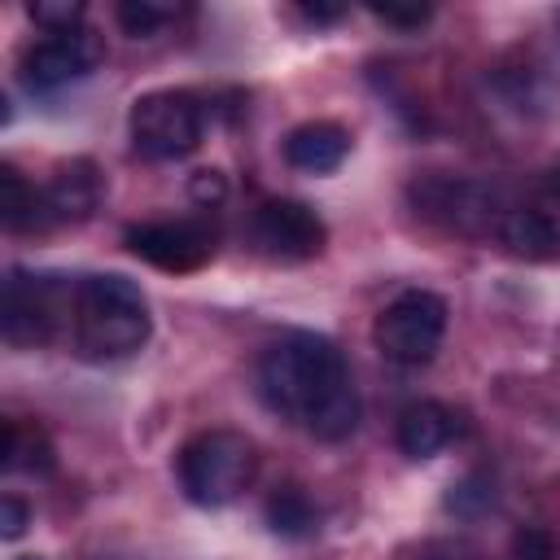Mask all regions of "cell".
Segmentation results:
<instances>
[{
	"label": "cell",
	"mask_w": 560,
	"mask_h": 560,
	"mask_svg": "<svg viewBox=\"0 0 560 560\" xmlns=\"http://www.w3.org/2000/svg\"><path fill=\"white\" fill-rule=\"evenodd\" d=\"M262 402L319 442H341L359 424V389L346 354L319 332H284L258 359Z\"/></svg>",
	"instance_id": "cell-1"
},
{
	"label": "cell",
	"mask_w": 560,
	"mask_h": 560,
	"mask_svg": "<svg viewBox=\"0 0 560 560\" xmlns=\"http://www.w3.org/2000/svg\"><path fill=\"white\" fill-rule=\"evenodd\" d=\"M153 332L149 298L136 280L118 271H96L74 284V311H70V337L74 350L92 363L127 359L136 354Z\"/></svg>",
	"instance_id": "cell-2"
},
{
	"label": "cell",
	"mask_w": 560,
	"mask_h": 560,
	"mask_svg": "<svg viewBox=\"0 0 560 560\" xmlns=\"http://www.w3.org/2000/svg\"><path fill=\"white\" fill-rule=\"evenodd\" d=\"M175 472L197 508H228L254 486L258 446L236 429H206L179 446Z\"/></svg>",
	"instance_id": "cell-3"
},
{
	"label": "cell",
	"mask_w": 560,
	"mask_h": 560,
	"mask_svg": "<svg viewBox=\"0 0 560 560\" xmlns=\"http://www.w3.org/2000/svg\"><path fill=\"white\" fill-rule=\"evenodd\" d=\"M131 149L149 162H179L206 140V105L184 88H158L136 96L127 114Z\"/></svg>",
	"instance_id": "cell-4"
},
{
	"label": "cell",
	"mask_w": 560,
	"mask_h": 560,
	"mask_svg": "<svg viewBox=\"0 0 560 560\" xmlns=\"http://www.w3.org/2000/svg\"><path fill=\"white\" fill-rule=\"evenodd\" d=\"M70 311H74V289H66L61 276H39V271H22V267L9 271L0 324H4V341L13 350L48 346L57 337V328L70 324Z\"/></svg>",
	"instance_id": "cell-5"
},
{
	"label": "cell",
	"mask_w": 560,
	"mask_h": 560,
	"mask_svg": "<svg viewBox=\"0 0 560 560\" xmlns=\"http://www.w3.org/2000/svg\"><path fill=\"white\" fill-rule=\"evenodd\" d=\"M446 302L429 289H407L398 293L372 324V341L389 363L402 368H420L438 354L442 337H446Z\"/></svg>",
	"instance_id": "cell-6"
},
{
	"label": "cell",
	"mask_w": 560,
	"mask_h": 560,
	"mask_svg": "<svg viewBox=\"0 0 560 560\" xmlns=\"http://www.w3.org/2000/svg\"><path fill=\"white\" fill-rule=\"evenodd\" d=\"M127 249L144 258L158 271H197L219 249V228L206 214H179V219H153L127 228Z\"/></svg>",
	"instance_id": "cell-7"
},
{
	"label": "cell",
	"mask_w": 560,
	"mask_h": 560,
	"mask_svg": "<svg viewBox=\"0 0 560 560\" xmlns=\"http://www.w3.org/2000/svg\"><path fill=\"white\" fill-rule=\"evenodd\" d=\"M249 241L262 258L271 262H306L315 254H324L328 228L324 219L293 197H267L258 201V210L249 214Z\"/></svg>",
	"instance_id": "cell-8"
},
{
	"label": "cell",
	"mask_w": 560,
	"mask_h": 560,
	"mask_svg": "<svg viewBox=\"0 0 560 560\" xmlns=\"http://www.w3.org/2000/svg\"><path fill=\"white\" fill-rule=\"evenodd\" d=\"M416 206L446 223L451 232H464V236H486L499 228L508 201L494 184H481V179H420L411 188Z\"/></svg>",
	"instance_id": "cell-9"
},
{
	"label": "cell",
	"mask_w": 560,
	"mask_h": 560,
	"mask_svg": "<svg viewBox=\"0 0 560 560\" xmlns=\"http://www.w3.org/2000/svg\"><path fill=\"white\" fill-rule=\"evenodd\" d=\"M105 61V39L92 26L66 31V35H44L22 52V83L31 92H57L66 83L88 79Z\"/></svg>",
	"instance_id": "cell-10"
},
{
	"label": "cell",
	"mask_w": 560,
	"mask_h": 560,
	"mask_svg": "<svg viewBox=\"0 0 560 560\" xmlns=\"http://www.w3.org/2000/svg\"><path fill=\"white\" fill-rule=\"evenodd\" d=\"M556 197H538V201H508L494 236L503 241L508 254L542 262V258H560V214H556Z\"/></svg>",
	"instance_id": "cell-11"
},
{
	"label": "cell",
	"mask_w": 560,
	"mask_h": 560,
	"mask_svg": "<svg viewBox=\"0 0 560 560\" xmlns=\"http://www.w3.org/2000/svg\"><path fill=\"white\" fill-rule=\"evenodd\" d=\"M350 153V131L332 118H311V122H298L289 136H284V162L293 171H306V175H328L346 162Z\"/></svg>",
	"instance_id": "cell-12"
},
{
	"label": "cell",
	"mask_w": 560,
	"mask_h": 560,
	"mask_svg": "<svg viewBox=\"0 0 560 560\" xmlns=\"http://www.w3.org/2000/svg\"><path fill=\"white\" fill-rule=\"evenodd\" d=\"M459 420L446 402H433V398H420V402H407L398 411V424H394V442L407 459H433L438 451L451 446Z\"/></svg>",
	"instance_id": "cell-13"
},
{
	"label": "cell",
	"mask_w": 560,
	"mask_h": 560,
	"mask_svg": "<svg viewBox=\"0 0 560 560\" xmlns=\"http://www.w3.org/2000/svg\"><path fill=\"white\" fill-rule=\"evenodd\" d=\"M101 171L88 162V158H74L66 166H57V175L48 179L44 188V201H48V219H88L96 206H101Z\"/></svg>",
	"instance_id": "cell-14"
},
{
	"label": "cell",
	"mask_w": 560,
	"mask_h": 560,
	"mask_svg": "<svg viewBox=\"0 0 560 560\" xmlns=\"http://www.w3.org/2000/svg\"><path fill=\"white\" fill-rule=\"evenodd\" d=\"M0 219L9 232H26V228H44L52 223L48 219V201H44V188L26 184L18 166H0Z\"/></svg>",
	"instance_id": "cell-15"
},
{
	"label": "cell",
	"mask_w": 560,
	"mask_h": 560,
	"mask_svg": "<svg viewBox=\"0 0 560 560\" xmlns=\"http://www.w3.org/2000/svg\"><path fill=\"white\" fill-rule=\"evenodd\" d=\"M0 464L9 472H48L52 468V446L44 438V429L22 424V420H4V446H0Z\"/></svg>",
	"instance_id": "cell-16"
},
{
	"label": "cell",
	"mask_w": 560,
	"mask_h": 560,
	"mask_svg": "<svg viewBox=\"0 0 560 560\" xmlns=\"http://www.w3.org/2000/svg\"><path fill=\"white\" fill-rule=\"evenodd\" d=\"M267 525L280 534V538H306L319 529V512L315 503L298 490V486H280L271 499H267Z\"/></svg>",
	"instance_id": "cell-17"
},
{
	"label": "cell",
	"mask_w": 560,
	"mask_h": 560,
	"mask_svg": "<svg viewBox=\"0 0 560 560\" xmlns=\"http://www.w3.org/2000/svg\"><path fill=\"white\" fill-rule=\"evenodd\" d=\"M175 4H162V0H122V4H114V18H118V26L127 31V35H136V39H149V35H158L162 26H171L175 22Z\"/></svg>",
	"instance_id": "cell-18"
},
{
	"label": "cell",
	"mask_w": 560,
	"mask_h": 560,
	"mask_svg": "<svg viewBox=\"0 0 560 560\" xmlns=\"http://www.w3.org/2000/svg\"><path fill=\"white\" fill-rule=\"evenodd\" d=\"M31 22L44 31V35H66V31H79L83 18H88V4L83 0H35L26 4Z\"/></svg>",
	"instance_id": "cell-19"
},
{
	"label": "cell",
	"mask_w": 560,
	"mask_h": 560,
	"mask_svg": "<svg viewBox=\"0 0 560 560\" xmlns=\"http://www.w3.org/2000/svg\"><path fill=\"white\" fill-rule=\"evenodd\" d=\"M494 503V481L486 477V472H468L459 486H451V494H446V508L455 512V516H477V512H486Z\"/></svg>",
	"instance_id": "cell-20"
},
{
	"label": "cell",
	"mask_w": 560,
	"mask_h": 560,
	"mask_svg": "<svg viewBox=\"0 0 560 560\" xmlns=\"http://www.w3.org/2000/svg\"><path fill=\"white\" fill-rule=\"evenodd\" d=\"M398 560H481V551L468 542H455V538H424V542L407 547Z\"/></svg>",
	"instance_id": "cell-21"
},
{
	"label": "cell",
	"mask_w": 560,
	"mask_h": 560,
	"mask_svg": "<svg viewBox=\"0 0 560 560\" xmlns=\"http://www.w3.org/2000/svg\"><path fill=\"white\" fill-rule=\"evenodd\" d=\"M512 560H556V538L542 525H525L512 538Z\"/></svg>",
	"instance_id": "cell-22"
},
{
	"label": "cell",
	"mask_w": 560,
	"mask_h": 560,
	"mask_svg": "<svg viewBox=\"0 0 560 560\" xmlns=\"http://www.w3.org/2000/svg\"><path fill=\"white\" fill-rule=\"evenodd\" d=\"M26 525H31V508H26L18 494H4V499H0V538L13 542V538L26 534Z\"/></svg>",
	"instance_id": "cell-23"
},
{
	"label": "cell",
	"mask_w": 560,
	"mask_h": 560,
	"mask_svg": "<svg viewBox=\"0 0 560 560\" xmlns=\"http://www.w3.org/2000/svg\"><path fill=\"white\" fill-rule=\"evenodd\" d=\"M372 18L376 22H385V26H402V31H416V26H424L429 18H433V9L429 4H411V9H398V4H376L372 9Z\"/></svg>",
	"instance_id": "cell-24"
},
{
	"label": "cell",
	"mask_w": 560,
	"mask_h": 560,
	"mask_svg": "<svg viewBox=\"0 0 560 560\" xmlns=\"http://www.w3.org/2000/svg\"><path fill=\"white\" fill-rule=\"evenodd\" d=\"M192 197H201V201H219V197H223V179H219V171H197V179H192Z\"/></svg>",
	"instance_id": "cell-25"
},
{
	"label": "cell",
	"mask_w": 560,
	"mask_h": 560,
	"mask_svg": "<svg viewBox=\"0 0 560 560\" xmlns=\"http://www.w3.org/2000/svg\"><path fill=\"white\" fill-rule=\"evenodd\" d=\"M306 22H315V26H324V22H337L341 18V9H328V4H302L298 9Z\"/></svg>",
	"instance_id": "cell-26"
}]
</instances>
